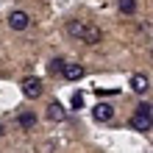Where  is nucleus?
<instances>
[{
  "instance_id": "obj_1",
  "label": "nucleus",
  "mask_w": 153,
  "mask_h": 153,
  "mask_svg": "<svg viewBox=\"0 0 153 153\" xmlns=\"http://www.w3.org/2000/svg\"><path fill=\"white\" fill-rule=\"evenodd\" d=\"M28 25H31V17L25 14V11H20V8H17V11L8 14V28H11V31H25Z\"/></svg>"
},
{
  "instance_id": "obj_2",
  "label": "nucleus",
  "mask_w": 153,
  "mask_h": 153,
  "mask_svg": "<svg viewBox=\"0 0 153 153\" xmlns=\"http://www.w3.org/2000/svg\"><path fill=\"white\" fill-rule=\"evenodd\" d=\"M22 95L28 97V100H36L42 95V81L39 78H25L22 81Z\"/></svg>"
},
{
  "instance_id": "obj_3",
  "label": "nucleus",
  "mask_w": 153,
  "mask_h": 153,
  "mask_svg": "<svg viewBox=\"0 0 153 153\" xmlns=\"http://www.w3.org/2000/svg\"><path fill=\"white\" fill-rule=\"evenodd\" d=\"M131 128H134V131H142V134H145V131H150V128H153L150 114H145V111H137V114L131 117Z\"/></svg>"
},
{
  "instance_id": "obj_4",
  "label": "nucleus",
  "mask_w": 153,
  "mask_h": 153,
  "mask_svg": "<svg viewBox=\"0 0 153 153\" xmlns=\"http://www.w3.org/2000/svg\"><path fill=\"white\" fill-rule=\"evenodd\" d=\"M103 39V33L97 25H84V33H81V42H86V45H97Z\"/></svg>"
},
{
  "instance_id": "obj_5",
  "label": "nucleus",
  "mask_w": 153,
  "mask_h": 153,
  "mask_svg": "<svg viewBox=\"0 0 153 153\" xmlns=\"http://www.w3.org/2000/svg\"><path fill=\"white\" fill-rule=\"evenodd\" d=\"M92 117H95L97 123H109L111 117H114V109H111L109 103H97L95 109H92Z\"/></svg>"
},
{
  "instance_id": "obj_6",
  "label": "nucleus",
  "mask_w": 153,
  "mask_h": 153,
  "mask_svg": "<svg viewBox=\"0 0 153 153\" xmlns=\"http://www.w3.org/2000/svg\"><path fill=\"white\" fill-rule=\"evenodd\" d=\"M48 120H50V123H64V120H67V111H64V106L53 100V103L48 106Z\"/></svg>"
},
{
  "instance_id": "obj_7",
  "label": "nucleus",
  "mask_w": 153,
  "mask_h": 153,
  "mask_svg": "<svg viewBox=\"0 0 153 153\" xmlns=\"http://www.w3.org/2000/svg\"><path fill=\"white\" fill-rule=\"evenodd\" d=\"M131 89H134L137 95H145L148 89H150V81H148V75H142V73L131 75Z\"/></svg>"
},
{
  "instance_id": "obj_8",
  "label": "nucleus",
  "mask_w": 153,
  "mask_h": 153,
  "mask_svg": "<svg viewBox=\"0 0 153 153\" xmlns=\"http://www.w3.org/2000/svg\"><path fill=\"white\" fill-rule=\"evenodd\" d=\"M84 73H86V70L81 67V64H64V70H61V75H64L67 81H81Z\"/></svg>"
},
{
  "instance_id": "obj_9",
  "label": "nucleus",
  "mask_w": 153,
  "mask_h": 153,
  "mask_svg": "<svg viewBox=\"0 0 153 153\" xmlns=\"http://www.w3.org/2000/svg\"><path fill=\"white\" fill-rule=\"evenodd\" d=\"M17 125H20L22 131H31L33 125H36V114L33 111H22L20 117H17Z\"/></svg>"
},
{
  "instance_id": "obj_10",
  "label": "nucleus",
  "mask_w": 153,
  "mask_h": 153,
  "mask_svg": "<svg viewBox=\"0 0 153 153\" xmlns=\"http://www.w3.org/2000/svg\"><path fill=\"white\" fill-rule=\"evenodd\" d=\"M84 25H86V22H81V20H70V22H67V33H70L73 39H81V33H84Z\"/></svg>"
},
{
  "instance_id": "obj_11",
  "label": "nucleus",
  "mask_w": 153,
  "mask_h": 153,
  "mask_svg": "<svg viewBox=\"0 0 153 153\" xmlns=\"http://www.w3.org/2000/svg\"><path fill=\"white\" fill-rule=\"evenodd\" d=\"M120 11L123 14H134L137 11V0H120Z\"/></svg>"
},
{
  "instance_id": "obj_12",
  "label": "nucleus",
  "mask_w": 153,
  "mask_h": 153,
  "mask_svg": "<svg viewBox=\"0 0 153 153\" xmlns=\"http://www.w3.org/2000/svg\"><path fill=\"white\" fill-rule=\"evenodd\" d=\"M64 64H67V61H64V59H53L48 70H50V73H53V75H61V70H64Z\"/></svg>"
},
{
  "instance_id": "obj_13",
  "label": "nucleus",
  "mask_w": 153,
  "mask_h": 153,
  "mask_svg": "<svg viewBox=\"0 0 153 153\" xmlns=\"http://www.w3.org/2000/svg\"><path fill=\"white\" fill-rule=\"evenodd\" d=\"M81 106H84V95L75 92V95H73V109H81Z\"/></svg>"
},
{
  "instance_id": "obj_14",
  "label": "nucleus",
  "mask_w": 153,
  "mask_h": 153,
  "mask_svg": "<svg viewBox=\"0 0 153 153\" xmlns=\"http://www.w3.org/2000/svg\"><path fill=\"white\" fill-rule=\"evenodd\" d=\"M3 134H6V125H3V123H0V137H3Z\"/></svg>"
},
{
  "instance_id": "obj_15",
  "label": "nucleus",
  "mask_w": 153,
  "mask_h": 153,
  "mask_svg": "<svg viewBox=\"0 0 153 153\" xmlns=\"http://www.w3.org/2000/svg\"><path fill=\"white\" fill-rule=\"evenodd\" d=\"M148 114H150V120H153V106H150V109H148Z\"/></svg>"
},
{
  "instance_id": "obj_16",
  "label": "nucleus",
  "mask_w": 153,
  "mask_h": 153,
  "mask_svg": "<svg viewBox=\"0 0 153 153\" xmlns=\"http://www.w3.org/2000/svg\"><path fill=\"white\" fill-rule=\"evenodd\" d=\"M150 59H153V50H150Z\"/></svg>"
}]
</instances>
